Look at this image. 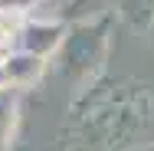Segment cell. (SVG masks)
Here are the masks:
<instances>
[{"label": "cell", "instance_id": "obj_1", "mask_svg": "<svg viewBox=\"0 0 154 151\" xmlns=\"http://www.w3.org/2000/svg\"><path fill=\"white\" fill-rule=\"evenodd\" d=\"M108 49V20H82L66 33L59 49V69L72 79H85L105 62Z\"/></svg>", "mask_w": 154, "mask_h": 151}, {"label": "cell", "instance_id": "obj_9", "mask_svg": "<svg viewBox=\"0 0 154 151\" xmlns=\"http://www.w3.org/2000/svg\"><path fill=\"white\" fill-rule=\"evenodd\" d=\"M144 151H154V145H151V148H144Z\"/></svg>", "mask_w": 154, "mask_h": 151}, {"label": "cell", "instance_id": "obj_3", "mask_svg": "<svg viewBox=\"0 0 154 151\" xmlns=\"http://www.w3.org/2000/svg\"><path fill=\"white\" fill-rule=\"evenodd\" d=\"M46 69V59L43 56H33L26 49H13L3 56V72H7V82L10 89H23V86H33Z\"/></svg>", "mask_w": 154, "mask_h": 151}, {"label": "cell", "instance_id": "obj_4", "mask_svg": "<svg viewBox=\"0 0 154 151\" xmlns=\"http://www.w3.org/2000/svg\"><path fill=\"white\" fill-rule=\"evenodd\" d=\"M115 13L134 30L154 27V0H115Z\"/></svg>", "mask_w": 154, "mask_h": 151}, {"label": "cell", "instance_id": "obj_7", "mask_svg": "<svg viewBox=\"0 0 154 151\" xmlns=\"http://www.w3.org/2000/svg\"><path fill=\"white\" fill-rule=\"evenodd\" d=\"M10 89V82H7V72H3V59H0V92Z\"/></svg>", "mask_w": 154, "mask_h": 151}, {"label": "cell", "instance_id": "obj_2", "mask_svg": "<svg viewBox=\"0 0 154 151\" xmlns=\"http://www.w3.org/2000/svg\"><path fill=\"white\" fill-rule=\"evenodd\" d=\"M66 27L56 23V20H33V23H23V30H20V43H17V49H26L33 56H53V53H59L62 49V39H66Z\"/></svg>", "mask_w": 154, "mask_h": 151}, {"label": "cell", "instance_id": "obj_6", "mask_svg": "<svg viewBox=\"0 0 154 151\" xmlns=\"http://www.w3.org/2000/svg\"><path fill=\"white\" fill-rule=\"evenodd\" d=\"M39 0H0V7L3 10H17V13H23V10H30V7H36Z\"/></svg>", "mask_w": 154, "mask_h": 151}, {"label": "cell", "instance_id": "obj_5", "mask_svg": "<svg viewBox=\"0 0 154 151\" xmlns=\"http://www.w3.org/2000/svg\"><path fill=\"white\" fill-rule=\"evenodd\" d=\"M108 3H115V0H72V13H75V17H89V20H92L95 13H102Z\"/></svg>", "mask_w": 154, "mask_h": 151}, {"label": "cell", "instance_id": "obj_8", "mask_svg": "<svg viewBox=\"0 0 154 151\" xmlns=\"http://www.w3.org/2000/svg\"><path fill=\"white\" fill-rule=\"evenodd\" d=\"M151 43H154V27H151Z\"/></svg>", "mask_w": 154, "mask_h": 151}]
</instances>
